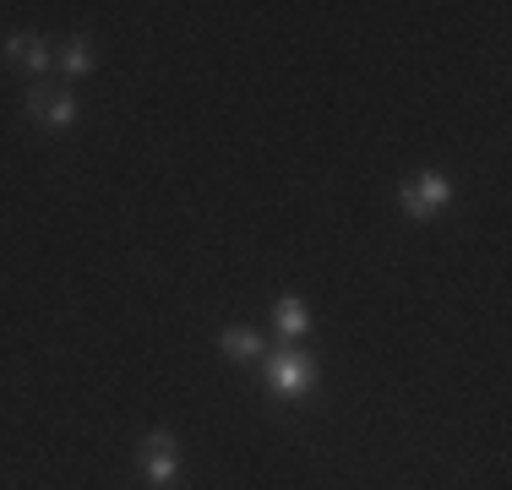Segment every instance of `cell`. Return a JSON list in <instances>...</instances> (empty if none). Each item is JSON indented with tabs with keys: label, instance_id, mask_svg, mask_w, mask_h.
Here are the masks:
<instances>
[{
	"label": "cell",
	"instance_id": "obj_1",
	"mask_svg": "<svg viewBox=\"0 0 512 490\" xmlns=\"http://www.w3.org/2000/svg\"><path fill=\"white\" fill-rule=\"evenodd\" d=\"M262 371H267V387L278 392V398H311L316 392V360L306 349H267V360H262Z\"/></svg>",
	"mask_w": 512,
	"mask_h": 490
},
{
	"label": "cell",
	"instance_id": "obj_2",
	"mask_svg": "<svg viewBox=\"0 0 512 490\" xmlns=\"http://www.w3.org/2000/svg\"><path fill=\"white\" fill-rule=\"evenodd\" d=\"M447 202H453V180L442 169H420L414 180L398 186V207H404L414 224H431L436 213H447Z\"/></svg>",
	"mask_w": 512,
	"mask_h": 490
},
{
	"label": "cell",
	"instance_id": "obj_3",
	"mask_svg": "<svg viewBox=\"0 0 512 490\" xmlns=\"http://www.w3.org/2000/svg\"><path fill=\"white\" fill-rule=\"evenodd\" d=\"M137 469L148 485H175L180 480V436L175 431H148L137 441Z\"/></svg>",
	"mask_w": 512,
	"mask_h": 490
},
{
	"label": "cell",
	"instance_id": "obj_4",
	"mask_svg": "<svg viewBox=\"0 0 512 490\" xmlns=\"http://www.w3.org/2000/svg\"><path fill=\"white\" fill-rule=\"evenodd\" d=\"M22 109H28V120H39L44 131H66L71 120H77V93H71V88H44V82H39Z\"/></svg>",
	"mask_w": 512,
	"mask_h": 490
},
{
	"label": "cell",
	"instance_id": "obj_5",
	"mask_svg": "<svg viewBox=\"0 0 512 490\" xmlns=\"http://www.w3.org/2000/svg\"><path fill=\"white\" fill-rule=\"evenodd\" d=\"M0 55H6L11 66H28L33 77H44V71L55 66V44L39 39V33H11V39L0 44Z\"/></svg>",
	"mask_w": 512,
	"mask_h": 490
},
{
	"label": "cell",
	"instance_id": "obj_6",
	"mask_svg": "<svg viewBox=\"0 0 512 490\" xmlns=\"http://www.w3.org/2000/svg\"><path fill=\"white\" fill-rule=\"evenodd\" d=\"M218 354H229L240 365H256V360H267V338L256 327H224L218 333Z\"/></svg>",
	"mask_w": 512,
	"mask_h": 490
},
{
	"label": "cell",
	"instance_id": "obj_7",
	"mask_svg": "<svg viewBox=\"0 0 512 490\" xmlns=\"http://www.w3.org/2000/svg\"><path fill=\"white\" fill-rule=\"evenodd\" d=\"M273 327L284 338H306L311 333V305L300 300V294H284V300L273 305Z\"/></svg>",
	"mask_w": 512,
	"mask_h": 490
},
{
	"label": "cell",
	"instance_id": "obj_8",
	"mask_svg": "<svg viewBox=\"0 0 512 490\" xmlns=\"http://www.w3.org/2000/svg\"><path fill=\"white\" fill-rule=\"evenodd\" d=\"M55 60H60V71H66V77H88L99 55H93V39H88V33H77V39H66V44L55 49Z\"/></svg>",
	"mask_w": 512,
	"mask_h": 490
},
{
	"label": "cell",
	"instance_id": "obj_9",
	"mask_svg": "<svg viewBox=\"0 0 512 490\" xmlns=\"http://www.w3.org/2000/svg\"><path fill=\"white\" fill-rule=\"evenodd\" d=\"M148 490H169V485H148Z\"/></svg>",
	"mask_w": 512,
	"mask_h": 490
}]
</instances>
